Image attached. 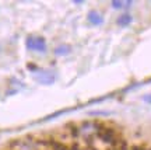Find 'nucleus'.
Returning a JSON list of instances; mask_svg holds the SVG:
<instances>
[{"instance_id": "obj_1", "label": "nucleus", "mask_w": 151, "mask_h": 150, "mask_svg": "<svg viewBox=\"0 0 151 150\" xmlns=\"http://www.w3.org/2000/svg\"><path fill=\"white\" fill-rule=\"evenodd\" d=\"M10 150H42V146L39 143V139L25 136L13 139L10 142Z\"/></svg>"}, {"instance_id": "obj_2", "label": "nucleus", "mask_w": 151, "mask_h": 150, "mask_svg": "<svg viewBox=\"0 0 151 150\" xmlns=\"http://www.w3.org/2000/svg\"><path fill=\"white\" fill-rule=\"evenodd\" d=\"M101 126L102 125L97 121H84L78 125V138H83L84 140H91L92 138H97Z\"/></svg>"}, {"instance_id": "obj_3", "label": "nucleus", "mask_w": 151, "mask_h": 150, "mask_svg": "<svg viewBox=\"0 0 151 150\" xmlns=\"http://www.w3.org/2000/svg\"><path fill=\"white\" fill-rule=\"evenodd\" d=\"M97 138L101 140L102 143H105V145L112 146L113 143L119 139V135H118V132L115 130V128H111V126H105V125H102L101 129H99V132L97 133Z\"/></svg>"}, {"instance_id": "obj_4", "label": "nucleus", "mask_w": 151, "mask_h": 150, "mask_svg": "<svg viewBox=\"0 0 151 150\" xmlns=\"http://www.w3.org/2000/svg\"><path fill=\"white\" fill-rule=\"evenodd\" d=\"M25 46H27V49L34 51V52H46V48H48L45 38L34 37V35H29L25 39Z\"/></svg>"}, {"instance_id": "obj_5", "label": "nucleus", "mask_w": 151, "mask_h": 150, "mask_svg": "<svg viewBox=\"0 0 151 150\" xmlns=\"http://www.w3.org/2000/svg\"><path fill=\"white\" fill-rule=\"evenodd\" d=\"M34 77H35V80L38 83L45 84V86H49V84L55 83V75L52 72H49V70H38Z\"/></svg>"}, {"instance_id": "obj_6", "label": "nucleus", "mask_w": 151, "mask_h": 150, "mask_svg": "<svg viewBox=\"0 0 151 150\" xmlns=\"http://www.w3.org/2000/svg\"><path fill=\"white\" fill-rule=\"evenodd\" d=\"M87 18H88V21L91 22L92 25H101V24L104 22V17L101 16V13H98L97 10L90 11L88 16H87Z\"/></svg>"}, {"instance_id": "obj_7", "label": "nucleus", "mask_w": 151, "mask_h": 150, "mask_svg": "<svg viewBox=\"0 0 151 150\" xmlns=\"http://www.w3.org/2000/svg\"><path fill=\"white\" fill-rule=\"evenodd\" d=\"M71 52V46L70 45H67V43H62L59 46H56L53 49V54L56 56H66V55H69Z\"/></svg>"}, {"instance_id": "obj_8", "label": "nucleus", "mask_w": 151, "mask_h": 150, "mask_svg": "<svg viewBox=\"0 0 151 150\" xmlns=\"http://www.w3.org/2000/svg\"><path fill=\"white\" fill-rule=\"evenodd\" d=\"M132 21H133V17L130 16L129 13H124V14L118 17V24L120 27H127L132 24Z\"/></svg>"}, {"instance_id": "obj_9", "label": "nucleus", "mask_w": 151, "mask_h": 150, "mask_svg": "<svg viewBox=\"0 0 151 150\" xmlns=\"http://www.w3.org/2000/svg\"><path fill=\"white\" fill-rule=\"evenodd\" d=\"M133 4V1H122V0H112L111 1V6L113 9H126V7H130Z\"/></svg>"}, {"instance_id": "obj_10", "label": "nucleus", "mask_w": 151, "mask_h": 150, "mask_svg": "<svg viewBox=\"0 0 151 150\" xmlns=\"http://www.w3.org/2000/svg\"><path fill=\"white\" fill-rule=\"evenodd\" d=\"M69 150H84V149H83L78 143H71V145L69 146Z\"/></svg>"}, {"instance_id": "obj_11", "label": "nucleus", "mask_w": 151, "mask_h": 150, "mask_svg": "<svg viewBox=\"0 0 151 150\" xmlns=\"http://www.w3.org/2000/svg\"><path fill=\"white\" fill-rule=\"evenodd\" d=\"M132 150H150L147 146H144V145H136V146H133L132 147Z\"/></svg>"}, {"instance_id": "obj_12", "label": "nucleus", "mask_w": 151, "mask_h": 150, "mask_svg": "<svg viewBox=\"0 0 151 150\" xmlns=\"http://www.w3.org/2000/svg\"><path fill=\"white\" fill-rule=\"evenodd\" d=\"M27 67H28L29 70H37V72H38V67L35 66V64H32V63H28V64H27Z\"/></svg>"}, {"instance_id": "obj_13", "label": "nucleus", "mask_w": 151, "mask_h": 150, "mask_svg": "<svg viewBox=\"0 0 151 150\" xmlns=\"http://www.w3.org/2000/svg\"><path fill=\"white\" fill-rule=\"evenodd\" d=\"M146 102H148V104H151V94H148V96H146L144 98H143Z\"/></svg>"}]
</instances>
